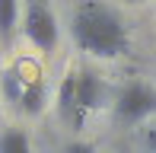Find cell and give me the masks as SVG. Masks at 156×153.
<instances>
[{"mask_svg":"<svg viewBox=\"0 0 156 153\" xmlns=\"http://www.w3.org/2000/svg\"><path fill=\"white\" fill-rule=\"evenodd\" d=\"M144 144H147V150H150V153H156V128H150V131L144 134Z\"/></svg>","mask_w":156,"mask_h":153,"instance_id":"obj_10","label":"cell"},{"mask_svg":"<svg viewBox=\"0 0 156 153\" xmlns=\"http://www.w3.org/2000/svg\"><path fill=\"white\" fill-rule=\"evenodd\" d=\"M64 153H96L93 144H70V147H64Z\"/></svg>","mask_w":156,"mask_h":153,"instance_id":"obj_9","label":"cell"},{"mask_svg":"<svg viewBox=\"0 0 156 153\" xmlns=\"http://www.w3.org/2000/svg\"><path fill=\"white\" fill-rule=\"evenodd\" d=\"M23 32L38 51H54L58 45V19L45 3H29L23 16Z\"/></svg>","mask_w":156,"mask_h":153,"instance_id":"obj_3","label":"cell"},{"mask_svg":"<svg viewBox=\"0 0 156 153\" xmlns=\"http://www.w3.org/2000/svg\"><path fill=\"white\" fill-rule=\"evenodd\" d=\"M19 105H23V112H29V115H38L41 112V105H45V83H41L38 76H32V80L23 83Z\"/></svg>","mask_w":156,"mask_h":153,"instance_id":"obj_6","label":"cell"},{"mask_svg":"<svg viewBox=\"0 0 156 153\" xmlns=\"http://www.w3.org/2000/svg\"><path fill=\"white\" fill-rule=\"evenodd\" d=\"M121 3H137V0H121Z\"/></svg>","mask_w":156,"mask_h":153,"instance_id":"obj_11","label":"cell"},{"mask_svg":"<svg viewBox=\"0 0 156 153\" xmlns=\"http://www.w3.org/2000/svg\"><path fill=\"white\" fill-rule=\"evenodd\" d=\"M0 153H32V144H29V134L19 128H10L0 134Z\"/></svg>","mask_w":156,"mask_h":153,"instance_id":"obj_7","label":"cell"},{"mask_svg":"<svg viewBox=\"0 0 156 153\" xmlns=\"http://www.w3.org/2000/svg\"><path fill=\"white\" fill-rule=\"evenodd\" d=\"M108 99H112V93H108V86H105V80L99 73H93V70L76 73V112L80 115L102 109Z\"/></svg>","mask_w":156,"mask_h":153,"instance_id":"obj_4","label":"cell"},{"mask_svg":"<svg viewBox=\"0 0 156 153\" xmlns=\"http://www.w3.org/2000/svg\"><path fill=\"white\" fill-rule=\"evenodd\" d=\"M58 112L64 121H70L73 128L83 124V115L76 112V73H67L61 80V89H58Z\"/></svg>","mask_w":156,"mask_h":153,"instance_id":"obj_5","label":"cell"},{"mask_svg":"<svg viewBox=\"0 0 156 153\" xmlns=\"http://www.w3.org/2000/svg\"><path fill=\"white\" fill-rule=\"evenodd\" d=\"M70 32H73V41L80 51L93 54V58H105V61L121 58L131 45L127 26L121 23V16L99 0H83L73 10Z\"/></svg>","mask_w":156,"mask_h":153,"instance_id":"obj_1","label":"cell"},{"mask_svg":"<svg viewBox=\"0 0 156 153\" xmlns=\"http://www.w3.org/2000/svg\"><path fill=\"white\" fill-rule=\"evenodd\" d=\"M156 112V89L150 83H127L121 93L115 96V118L121 124H137Z\"/></svg>","mask_w":156,"mask_h":153,"instance_id":"obj_2","label":"cell"},{"mask_svg":"<svg viewBox=\"0 0 156 153\" xmlns=\"http://www.w3.org/2000/svg\"><path fill=\"white\" fill-rule=\"evenodd\" d=\"M19 19V0H0V38H10Z\"/></svg>","mask_w":156,"mask_h":153,"instance_id":"obj_8","label":"cell"}]
</instances>
